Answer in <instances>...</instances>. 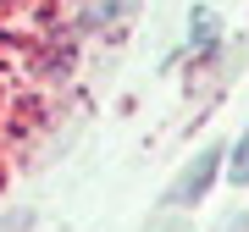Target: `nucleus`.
Listing matches in <instances>:
<instances>
[{"label":"nucleus","instance_id":"1","mask_svg":"<svg viewBox=\"0 0 249 232\" xmlns=\"http://www.w3.org/2000/svg\"><path fill=\"white\" fill-rule=\"evenodd\" d=\"M222 171V149H199L194 155V166H183V177L172 182V194H166V205H194V199L211 188V177Z\"/></svg>","mask_w":249,"mask_h":232},{"label":"nucleus","instance_id":"2","mask_svg":"<svg viewBox=\"0 0 249 232\" xmlns=\"http://www.w3.org/2000/svg\"><path fill=\"white\" fill-rule=\"evenodd\" d=\"M227 177H232V182H249V127L238 133V144H232V161H227Z\"/></svg>","mask_w":249,"mask_h":232}]
</instances>
